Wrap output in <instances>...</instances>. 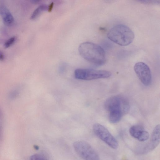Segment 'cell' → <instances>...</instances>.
Returning <instances> with one entry per match:
<instances>
[{
  "label": "cell",
  "instance_id": "cell-1",
  "mask_svg": "<svg viewBox=\"0 0 160 160\" xmlns=\"http://www.w3.org/2000/svg\"><path fill=\"white\" fill-rule=\"evenodd\" d=\"M79 52L84 59L95 65H102L106 60L104 49L92 42H85L81 44L79 46Z\"/></svg>",
  "mask_w": 160,
  "mask_h": 160
},
{
  "label": "cell",
  "instance_id": "cell-2",
  "mask_svg": "<svg viewBox=\"0 0 160 160\" xmlns=\"http://www.w3.org/2000/svg\"><path fill=\"white\" fill-rule=\"evenodd\" d=\"M107 37L109 39L117 44L126 46L133 41L135 35L129 27L123 24H119L113 27L109 30Z\"/></svg>",
  "mask_w": 160,
  "mask_h": 160
},
{
  "label": "cell",
  "instance_id": "cell-3",
  "mask_svg": "<svg viewBox=\"0 0 160 160\" xmlns=\"http://www.w3.org/2000/svg\"><path fill=\"white\" fill-rule=\"evenodd\" d=\"M104 108L108 113L120 112L123 115L127 113L130 109L128 100L122 96L116 95L109 98L104 103Z\"/></svg>",
  "mask_w": 160,
  "mask_h": 160
},
{
  "label": "cell",
  "instance_id": "cell-4",
  "mask_svg": "<svg viewBox=\"0 0 160 160\" xmlns=\"http://www.w3.org/2000/svg\"><path fill=\"white\" fill-rule=\"evenodd\" d=\"M75 76L77 79L91 80L101 78H106L112 75L110 71L92 69H78L75 70Z\"/></svg>",
  "mask_w": 160,
  "mask_h": 160
},
{
  "label": "cell",
  "instance_id": "cell-5",
  "mask_svg": "<svg viewBox=\"0 0 160 160\" xmlns=\"http://www.w3.org/2000/svg\"><path fill=\"white\" fill-rule=\"evenodd\" d=\"M73 146L77 154L85 160H98L100 157L97 152L88 142L79 140L73 143Z\"/></svg>",
  "mask_w": 160,
  "mask_h": 160
},
{
  "label": "cell",
  "instance_id": "cell-6",
  "mask_svg": "<svg viewBox=\"0 0 160 160\" xmlns=\"http://www.w3.org/2000/svg\"><path fill=\"white\" fill-rule=\"evenodd\" d=\"M93 130L97 137L109 147L114 150L117 149V141L106 128L100 124L96 123L93 125Z\"/></svg>",
  "mask_w": 160,
  "mask_h": 160
},
{
  "label": "cell",
  "instance_id": "cell-7",
  "mask_svg": "<svg viewBox=\"0 0 160 160\" xmlns=\"http://www.w3.org/2000/svg\"><path fill=\"white\" fill-rule=\"evenodd\" d=\"M134 69L137 76L143 84L147 86L151 84L152 75L149 66L143 62H139L135 65Z\"/></svg>",
  "mask_w": 160,
  "mask_h": 160
},
{
  "label": "cell",
  "instance_id": "cell-8",
  "mask_svg": "<svg viewBox=\"0 0 160 160\" xmlns=\"http://www.w3.org/2000/svg\"><path fill=\"white\" fill-rule=\"evenodd\" d=\"M160 126L159 124L155 128L151 135L150 140L146 147L144 148L143 153H148L153 150L158 146L160 142Z\"/></svg>",
  "mask_w": 160,
  "mask_h": 160
},
{
  "label": "cell",
  "instance_id": "cell-9",
  "mask_svg": "<svg viewBox=\"0 0 160 160\" xmlns=\"http://www.w3.org/2000/svg\"><path fill=\"white\" fill-rule=\"evenodd\" d=\"M0 15L5 25L10 26L13 24L14 21L13 17L9 10L5 7H0Z\"/></svg>",
  "mask_w": 160,
  "mask_h": 160
},
{
  "label": "cell",
  "instance_id": "cell-10",
  "mask_svg": "<svg viewBox=\"0 0 160 160\" xmlns=\"http://www.w3.org/2000/svg\"><path fill=\"white\" fill-rule=\"evenodd\" d=\"M144 130V128L141 126L135 125L130 128L129 133L132 137L137 139Z\"/></svg>",
  "mask_w": 160,
  "mask_h": 160
},
{
  "label": "cell",
  "instance_id": "cell-11",
  "mask_svg": "<svg viewBox=\"0 0 160 160\" xmlns=\"http://www.w3.org/2000/svg\"><path fill=\"white\" fill-rule=\"evenodd\" d=\"M48 7L45 5H42L39 7L34 12L32 16L31 17V19L33 20L36 19L39 15L41 11L48 10Z\"/></svg>",
  "mask_w": 160,
  "mask_h": 160
},
{
  "label": "cell",
  "instance_id": "cell-12",
  "mask_svg": "<svg viewBox=\"0 0 160 160\" xmlns=\"http://www.w3.org/2000/svg\"><path fill=\"white\" fill-rule=\"evenodd\" d=\"M135 1L144 4L155 5H159L160 0H135Z\"/></svg>",
  "mask_w": 160,
  "mask_h": 160
},
{
  "label": "cell",
  "instance_id": "cell-13",
  "mask_svg": "<svg viewBox=\"0 0 160 160\" xmlns=\"http://www.w3.org/2000/svg\"><path fill=\"white\" fill-rule=\"evenodd\" d=\"M149 133L145 130H144L141 134L137 139L139 141L141 142H144L146 141L149 138Z\"/></svg>",
  "mask_w": 160,
  "mask_h": 160
},
{
  "label": "cell",
  "instance_id": "cell-14",
  "mask_svg": "<svg viewBox=\"0 0 160 160\" xmlns=\"http://www.w3.org/2000/svg\"><path fill=\"white\" fill-rule=\"evenodd\" d=\"M30 159L32 160H46L47 159L44 155L41 154H36L31 156Z\"/></svg>",
  "mask_w": 160,
  "mask_h": 160
},
{
  "label": "cell",
  "instance_id": "cell-15",
  "mask_svg": "<svg viewBox=\"0 0 160 160\" xmlns=\"http://www.w3.org/2000/svg\"><path fill=\"white\" fill-rule=\"evenodd\" d=\"M16 40V38L15 37H13L10 38L4 44L5 48H7L10 47L14 43Z\"/></svg>",
  "mask_w": 160,
  "mask_h": 160
},
{
  "label": "cell",
  "instance_id": "cell-16",
  "mask_svg": "<svg viewBox=\"0 0 160 160\" xmlns=\"http://www.w3.org/2000/svg\"><path fill=\"white\" fill-rule=\"evenodd\" d=\"M2 114L0 111V139L2 138Z\"/></svg>",
  "mask_w": 160,
  "mask_h": 160
},
{
  "label": "cell",
  "instance_id": "cell-17",
  "mask_svg": "<svg viewBox=\"0 0 160 160\" xmlns=\"http://www.w3.org/2000/svg\"><path fill=\"white\" fill-rule=\"evenodd\" d=\"M5 56L3 52L0 51V60L3 61L5 59Z\"/></svg>",
  "mask_w": 160,
  "mask_h": 160
},
{
  "label": "cell",
  "instance_id": "cell-18",
  "mask_svg": "<svg viewBox=\"0 0 160 160\" xmlns=\"http://www.w3.org/2000/svg\"><path fill=\"white\" fill-rule=\"evenodd\" d=\"M53 5L54 3H51V4L48 7V10L49 12H50L52 11V9L53 8Z\"/></svg>",
  "mask_w": 160,
  "mask_h": 160
},
{
  "label": "cell",
  "instance_id": "cell-19",
  "mask_svg": "<svg viewBox=\"0 0 160 160\" xmlns=\"http://www.w3.org/2000/svg\"><path fill=\"white\" fill-rule=\"evenodd\" d=\"M41 0H32V2L33 3H36L39 2Z\"/></svg>",
  "mask_w": 160,
  "mask_h": 160
}]
</instances>
